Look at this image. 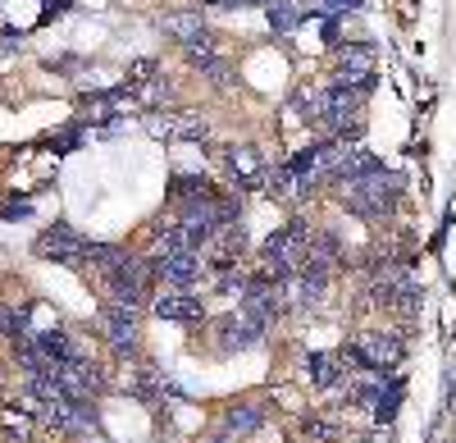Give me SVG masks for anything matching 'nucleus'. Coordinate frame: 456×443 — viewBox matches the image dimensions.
<instances>
[{
	"label": "nucleus",
	"instance_id": "obj_1",
	"mask_svg": "<svg viewBox=\"0 0 456 443\" xmlns=\"http://www.w3.org/2000/svg\"><path fill=\"white\" fill-rule=\"evenodd\" d=\"M397 201H402V178L393 169H374L342 188V206L361 219H384V215H393Z\"/></svg>",
	"mask_w": 456,
	"mask_h": 443
},
{
	"label": "nucleus",
	"instance_id": "obj_2",
	"mask_svg": "<svg viewBox=\"0 0 456 443\" xmlns=\"http://www.w3.org/2000/svg\"><path fill=\"white\" fill-rule=\"evenodd\" d=\"M151 266H146V256H128V261L114 270V275H105V288H110V302H119V307H142L146 298H151Z\"/></svg>",
	"mask_w": 456,
	"mask_h": 443
},
{
	"label": "nucleus",
	"instance_id": "obj_3",
	"mask_svg": "<svg viewBox=\"0 0 456 443\" xmlns=\"http://www.w3.org/2000/svg\"><path fill=\"white\" fill-rule=\"evenodd\" d=\"M146 266H151V275L156 279H165L169 288H192V283H201V251H187V247H174V251H160V256H146Z\"/></svg>",
	"mask_w": 456,
	"mask_h": 443
},
{
	"label": "nucleus",
	"instance_id": "obj_4",
	"mask_svg": "<svg viewBox=\"0 0 456 443\" xmlns=\"http://www.w3.org/2000/svg\"><path fill=\"white\" fill-rule=\"evenodd\" d=\"M87 247L92 242L78 229H69V225H51L42 238H37V256H42V261H55V266H83Z\"/></svg>",
	"mask_w": 456,
	"mask_h": 443
},
{
	"label": "nucleus",
	"instance_id": "obj_5",
	"mask_svg": "<svg viewBox=\"0 0 456 443\" xmlns=\"http://www.w3.org/2000/svg\"><path fill=\"white\" fill-rule=\"evenodd\" d=\"M279 311H283V288H279L274 279L256 275V279L247 283V292H242V316H251L256 324H270Z\"/></svg>",
	"mask_w": 456,
	"mask_h": 443
},
{
	"label": "nucleus",
	"instance_id": "obj_6",
	"mask_svg": "<svg viewBox=\"0 0 456 443\" xmlns=\"http://www.w3.org/2000/svg\"><path fill=\"white\" fill-rule=\"evenodd\" d=\"M265 339V324H256L251 316H224L215 320V348L219 352H247Z\"/></svg>",
	"mask_w": 456,
	"mask_h": 443
},
{
	"label": "nucleus",
	"instance_id": "obj_7",
	"mask_svg": "<svg viewBox=\"0 0 456 443\" xmlns=\"http://www.w3.org/2000/svg\"><path fill=\"white\" fill-rule=\"evenodd\" d=\"M55 375H60V384H64V393H69V398H87V393H101V389H105L101 365H96V361H87V357H73V361L55 365Z\"/></svg>",
	"mask_w": 456,
	"mask_h": 443
},
{
	"label": "nucleus",
	"instance_id": "obj_8",
	"mask_svg": "<svg viewBox=\"0 0 456 443\" xmlns=\"http://www.w3.org/2000/svg\"><path fill=\"white\" fill-rule=\"evenodd\" d=\"M101 329H105V339L119 348V352H137V311L133 307L105 302L101 307Z\"/></svg>",
	"mask_w": 456,
	"mask_h": 443
},
{
	"label": "nucleus",
	"instance_id": "obj_9",
	"mask_svg": "<svg viewBox=\"0 0 456 443\" xmlns=\"http://www.w3.org/2000/svg\"><path fill=\"white\" fill-rule=\"evenodd\" d=\"M224 165L238 183H247V188L251 183H265V156L256 146H224Z\"/></svg>",
	"mask_w": 456,
	"mask_h": 443
},
{
	"label": "nucleus",
	"instance_id": "obj_10",
	"mask_svg": "<svg viewBox=\"0 0 456 443\" xmlns=\"http://www.w3.org/2000/svg\"><path fill=\"white\" fill-rule=\"evenodd\" d=\"M156 316L160 320H178V324H201L206 320V307H201V298H192V292H169V298H160L156 302Z\"/></svg>",
	"mask_w": 456,
	"mask_h": 443
},
{
	"label": "nucleus",
	"instance_id": "obj_11",
	"mask_svg": "<svg viewBox=\"0 0 456 443\" xmlns=\"http://www.w3.org/2000/svg\"><path fill=\"white\" fill-rule=\"evenodd\" d=\"M169 197H174V201H183V206H192V201H215L219 193H215V183H210V178H201V174H174Z\"/></svg>",
	"mask_w": 456,
	"mask_h": 443
},
{
	"label": "nucleus",
	"instance_id": "obj_12",
	"mask_svg": "<svg viewBox=\"0 0 456 443\" xmlns=\"http://www.w3.org/2000/svg\"><path fill=\"white\" fill-rule=\"evenodd\" d=\"M306 375H311V384H320V389H333V384H342V357H333V352H311L306 357Z\"/></svg>",
	"mask_w": 456,
	"mask_h": 443
},
{
	"label": "nucleus",
	"instance_id": "obj_13",
	"mask_svg": "<svg viewBox=\"0 0 456 443\" xmlns=\"http://www.w3.org/2000/svg\"><path fill=\"white\" fill-rule=\"evenodd\" d=\"M260 425H265V407H260V402H238V407L224 412V430H233L238 439L242 434H256Z\"/></svg>",
	"mask_w": 456,
	"mask_h": 443
},
{
	"label": "nucleus",
	"instance_id": "obj_14",
	"mask_svg": "<svg viewBox=\"0 0 456 443\" xmlns=\"http://www.w3.org/2000/svg\"><path fill=\"white\" fill-rule=\"evenodd\" d=\"M374 169H384L370 152H342L338 156V165H333V178L338 183H356V178H365V174H374Z\"/></svg>",
	"mask_w": 456,
	"mask_h": 443
},
{
	"label": "nucleus",
	"instance_id": "obj_15",
	"mask_svg": "<svg viewBox=\"0 0 456 443\" xmlns=\"http://www.w3.org/2000/svg\"><path fill=\"white\" fill-rule=\"evenodd\" d=\"M32 343H37V352H42L51 365H64V361L78 357V352H73V343H69V334H60V329H42Z\"/></svg>",
	"mask_w": 456,
	"mask_h": 443
},
{
	"label": "nucleus",
	"instance_id": "obj_16",
	"mask_svg": "<svg viewBox=\"0 0 456 443\" xmlns=\"http://www.w3.org/2000/svg\"><path fill=\"white\" fill-rule=\"evenodd\" d=\"M165 32H169V37H178L183 46H197L201 37H210V32H206V23H201V14H165Z\"/></svg>",
	"mask_w": 456,
	"mask_h": 443
},
{
	"label": "nucleus",
	"instance_id": "obj_17",
	"mask_svg": "<svg viewBox=\"0 0 456 443\" xmlns=\"http://www.w3.org/2000/svg\"><path fill=\"white\" fill-rule=\"evenodd\" d=\"M265 193L270 197H301V178L292 165H279L274 174H265Z\"/></svg>",
	"mask_w": 456,
	"mask_h": 443
},
{
	"label": "nucleus",
	"instance_id": "obj_18",
	"mask_svg": "<svg viewBox=\"0 0 456 443\" xmlns=\"http://www.w3.org/2000/svg\"><path fill=\"white\" fill-rule=\"evenodd\" d=\"M301 19H306V10H301L297 0H274V5H270V28L274 32H292Z\"/></svg>",
	"mask_w": 456,
	"mask_h": 443
},
{
	"label": "nucleus",
	"instance_id": "obj_19",
	"mask_svg": "<svg viewBox=\"0 0 456 443\" xmlns=\"http://www.w3.org/2000/svg\"><path fill=\"white\" fill-rule=\"evenodd\" d=\"M306 434H311V439H333L338 430H333L329 421H306Z\"/></svg>",
	"mask_w": 456,
	"mask_h": 443
},
{
	"label": "nucleus",
	"instance_id": "obj_20",
	"mask_svg": "<svg viewBox=\"0 0 456 443\" xmlns=\"http://www.w3.org/2000/svg\"><path fill=\"white\" fill-rule=\"evenodd\" d=\"M215 10H242V5H251V0H210Z\"/></svg>",
	"mask_w": 456,
	"mask_h": 443
},
{
	"label": "nucleus",
	"instance_id": "obj_21",
	"mask_svg": "<svg viewBox=\"0 0 456 443\" xmlns=\"http://www.w3.org/2000/svg\"><path fill=\"white\" fill-rule=\"evenodd\" d=\"M324 5H329V10H356L361 0H324Z\"/></svg>",
	"mask_w": 456,
	"mask_h": 443
},
{
	"label": "nucleus",
	"instance_id": "obj_22",
	"mask_svg": "<svg viewBox=\"0 0 456 443\" xmlns=\"http://www.w3.org/2000/svg\"><path fill=\"white\" fill-rule=\"evenodd\" d=\"M210 443H233V430H219V434H215Z\"/></svg>",
	"mask_w": 456,
	"mask_h": 443
}]
</instances>
